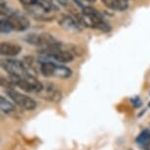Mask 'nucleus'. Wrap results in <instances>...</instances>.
Listing matches in <instances>:
<instances>
[{
    "mask_svg": "<svg viewBox=\"0 0 150 150\" xmlns=\"http://www.w3.org/2000/svg\"><path fill=\"white\" fill-rule=\"evenodd\" d=\"M1 17H4L10 27L15 32H25L30 28V21L28 17L19 11H13L4 1H1Z\"/></svg>",
    "mask_w": 150,
    "mask_h": 150,
    "instance_id": "nucleus-1",
    "label": "nucleus"
},
{
    "mask_svg": "<svg viewBox=\"0 0 150 150\" xmlns=\"http://www.w3.org/2000/svg\"><path fill=\"white\" fill-rule=\"evenodd\" d=\"M81 20L84 24V26L91 28V29H96L105 33L110 30V26L100 12L90 6H83L81 8Z\"/></svg>",
    "mask_w": 150,
    "mask_h": 150,
    "instance_id": "nucleus-2",
    "label": "nucleus"
},
{
    "mask_svg": "<svg viewBox=\"0 0 150 150\" xmlns=\"http://www.w3.org/2000/svg\"><path fill=\"white\" fill-rule=\"evenodd\" d=\"M43 59V58H41ZM39 61V71H40L41 75L46 78H57V79H69L72 77L73 72L70 68L66 66H63L60 63L57 62L47 60Z\"/></svg>",
    "mask_w": 150,
    "mask_h": 150,
    "instance_id": "nucleus-3",
    "label": "nucleus"
},
{
    "mask_svg": "<svg viewBox=\"0 0 150 150\" xmlns=\"http://www.w3.org/2000/svg\"><path fill=\"white\" fill-rule=\"evenodd\" d=\"M41 55L43 59L51 60L60 64H67L74 60L73 52L66 48H62V44L52 48L41 49Z\"/></svg>",
    "mask_w": 150,
    "mask_h": 150,
    "instance_id": "nucleus-4",
    "label": "nucleus"
},
{
    "mask_svg": "<svg viewBox=\"0 0 150 150\" xmlns=\"http://www.w3.org/2000/svg\"><path fill=\"white\" fill-rule=\"evenodd\" d=\"M25 41L28 44L38 46L41 49H47V48H52L58 45H61L57 38H54L52 35L48 33H30L25 38Z\"/></svg>",
    "mask_w": 150,
    "mask_h": 150,
    "instance_id": "nucleus-5",
    "label": "nucleus"
},
{
    "mask_svg": "<svg viewBox=\"0 0 150 150\" xmlns=\"http://www.w3.org/2000/svg\"><path fill=\"white\" fill-rule=\"evenodd\" d=\"M1 67L5 72L10 75V77L15 78H27L30 75V71L27 69L24 62L16 59H3L1 61Z\"/></svg>",
    "mask_w": 150,
    "mask_h": 150,
    "instance_id": "nucleus-6",
    "label": "nucleus"
},
{
    "mask_svg": "<svg viewBox=\"0 0 150 150\" xmlns=\"http://www.w3.org/2000/svg\"><path fill=\"white\" fill-rule=\"evenodd\" d=\"M5 91H6L8 97L11 98V100L21 109L27 110V111H33L38 107V103L35 99L24 94V93L17 91L14 88L5 89Z\"/></svg>",
    "mask_w": 150,
    "mask_h": 150,
    "instance_id": "nucleus-7",
    "label": "nucleus"
},
{
    "mask_svg": "<svg viewBox=\"0 0 150 150\" xmlns=\"http://www.w3.org/2000/svg\"><path fill=\"white\" fill-rule=\"evenodd\" d=\"M38 94L40 96L42 99L47 100L49 102H54L57 103L59 101H61L62 99V92L61 90L58 88L55 84L48 83L45 86H43V88L40 92H38Z\"/></svg>",
    "mask_w": 150,
    "mask_h": 150,
    "instance_id": "nucleus-8",
    "label": "nucleus"
},
{
    "mask_svg": "<svg viewBox=\"0 0 150 150\" xmlns=\"http://www.w3.org/2000/svg\"><path fill=\"white\" fill-rule=\"evenodd\" d=\"M80 21H77L70 15H63L59 20V25L65 30L70 33H80L81 32V27Z\"/></svg>",
    "mask_w": 150,
    "mask_h": 150,
    "instance_id": "nucleus-9",
    "label": "nucleus"
},
{
    "mask_svg": "<svg viewBox=\"0 0 150 150\" xmlns=\"http://www.w3.org/2000/svg\"><path fill=\"white\" fill-rule=\"evenodd\" d=\"M22 51V47L13 42L2 41L0 44V54L4 57H16Z\"/></svg>",
    "mask_w": 150,
    "mask_h": 150,
    "instance_id": "nucleus-10",
    "label": "nucleus"
},
{
    "mask_svg": "<svg viewBox=\"0 0 150 150\" xmlns=\"http://www.w3.org/2000/svg\"><path fill=\"white\" fill-rule=\"evenodd\" d=\"M135 142L142 150H150V129H143L135 138Z\"/></svg>",
    "mask_w": 150,
    "mask_h": 150,
    "instance_id": "nucleus-11",
    "label": "nucleus"
},
{
    "mask_svg": "<svg viewBox=\"0 0 150 150\" xmlns=\"http://www.w3.org/2000/svg\"><path fill=\"white\" fill-rule=\"evenodd\" d=\"M107 8L114 11H125L129 7V0H101Z\"/></svg>",
    "mask_w": 150,
    "mask_h": 150,
    "instance_id": "nucleus-12",
    "label": "nucleus"
},
{
    "mask_svg": "<svg viewBox=\"0 0 150 150\" xmlns=\"http://www.w3.org/2000/svg\"><path fill=\"white\" fill-rule=\"evenodd\" d=\"M0 107H1V111L4 114L11 116V117H15L17 115V108L14 105V102L12 103L7 98L3 97V96L0 97Z\"/></svg>",
    "mask_w": 150,
    "mask_h": 150,
    "instance_id": "nucleus-13",
    "label": "nucleus"
},
{
    "mask_svg": "<svg viewBox=\"0 0 150 150\" xmlns=\"http://www.w3.org/2000/svg\"><path fill=\"white\" fill-rule=\"evenodd\" d=\"M12 30V28L10 27L7 20L4 17H1V20H0V32L1 33H9Z\"/></svg>",
    "mask_w": 150,
    "mask_h": 150,
    "instance_id": "nucleus-14",
    "label": "nucleus"
},
{
    "mask_svg": "<svg viewBox=\"0 0 150 150\" xmlns=\"http://www.w3.org/2000/svg\"><path fill=\"white\" fill-rule=\"evenodd\" d=\"M40 3L43 5V6H45L46 8H48V9L54 11L56 8H55V5L54 3H53V0H38Z\"/></svg>",
    "mask_w": 150,
    "mask_h": 150,
    "instance_id": "nucleus-15",
    "label": "nucleus"
},
{
    "mask_svg": "<svg viewBox=\"0 0 150 150\" xmlns=\"http://www.w3.org/2000/svg\"><path fill=\"white\" fill-rule=\"evenodd\" d=\"M19 2L25 8H28V7H30V6H33V5L38 4L39 1L38 0H19Z\"/></svg>",
    "mask_w": 150,
    "mask_h": 150,
    "instance_id": "nucleus-16",
    "label": "nucleus"
},
{
    "mask_svg": "<svg viewBox=\"0 0 150 150\" xmlns=\"http://www.w3.org/2000/svg\"><path fill=\"white\" fill-rule=\"evenodd\" d=\"M132 103L134 104V106L135 107V108H138V107H141V105H142V101L140 100L139 97H134L131 99Z\"/></svg>",
    "mask_w": 150,
    "mask_h": 150,
    "instance_id": "nucleus-17",
    "label": "nucleus"
},
{
    "mask_svg": "<svg viewBox=\"0 0 150 150\" xmlns=\"http://www.w3.org/2000/svg\"><path fill=\"white\" fill-rule=\"evenodd\" d=\"M55 1L57 2L59 5H61L62 7H67L68 5H69L70 0H55Z\"/></svg>",
    "mask_w": 150,
    "mask_h": 150,
    "instance_id": "nucleus-18",
    "label": "nucleus"
},
{
    "mask_svg": "<svg viewBox=\"0 0 150 150\" xmlns=\"http://www.w3.org/2000/svg\"><path fill=\"white\" fill-rule=\"evenodd\" d=\"M86 1H87V2H89V3H94L96 0H86Z\"/></svg>",
    "mask_w": 150,
    "mask_h": 150,
    "instance_id": "nucleus-19",
    "label": "nucleus"
},
{
    "mask_svg": "<svg viewBox=\"0 0 150 150\" xmlns=\"http://www.w3.org/2000/svg\"><path fill=\"white\" fill-rule=\"evenodd\" d=\"M129 150H134V149H129Z\"/></svg>",
    "mask_w": 150,
    "mask_h": 150,
    "instance_id": "nucleus-20",
    "label": "nucleus"
},
{
    "mask_svg": "<svg viewBox=\"0 0 150 150\" xmlns=\"http://www.w3.org/2000/svg\"><path fill=\"white\" fill-rule=\"evenodd\" d=\"M149 106H150V103H149Z\"/></svg>",
    "mask_w": 150,
    "mask_h": 150,
    "instance_id": "nucleus-21",
    "label": "nucleus"
}]
</instances>
